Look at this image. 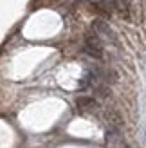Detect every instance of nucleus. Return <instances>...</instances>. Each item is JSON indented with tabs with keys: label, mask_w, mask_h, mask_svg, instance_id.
<instances>
[{
	"label": "nucleus",
	"mask_w": 146,
	"mask_h": 148,
	"mask_svg": "<svg viewBox=\"0 0 146 148\" xmlns=\"http://www.w3.org/2000/svg\"><path fill=\"white\" fill-rule=\"evenodd\" d=\"M85 51L94 58L103 56V42L98 36V33H89L85 36Z\"/></svg>",
	"instance_id": "obj_1"
},
{
	"label": "nucleus",
	"mask_w": 146,
	"mask_h": 148,
	"mask_svg": "<svg viewBox=\"0 0 146 148\" xmlns=\"http://www.w3.org/2000/svg\"><path fill=\"white\" fill-rule=\"evenodd\" d=\"M92 29H94V33H98V36L101 38V36H105L106 40H110V42H115V34L110 27H108V24H105L103 20H96L92 24Z\"/></svg>",
	"instance_id": "obj_2"
},
{
	"label": "nucleus",
	"mask_w": 146,
	"mask_h": 148,
	"mask_svg": "<svg viewBox=\"0 0 146 148\" xmlns=\"http://www.w3.org/2000/svg\"><path fill=\"white\" fill-rule=\"evenodd\" d=\"M112 4L115 7H119V9H128L130 4H132V0H112Z\"/></svg>",
	"instance_id": "obj_3"
},
{
	"label": "nucleus",
	"mask_w": 146,
	"mask_h": 148,
	"mask_svg": "<svg viewBox=\"0 0 146 148\" xmlns=\"http://www.w3.org/2000/svg\"><path fill=\"white\" fill-rule=\"evenodd\" d=\"M144 136H146V134H144Z\"/></svg>",
	"instance_id": "obj_4"
}]
</instances>
